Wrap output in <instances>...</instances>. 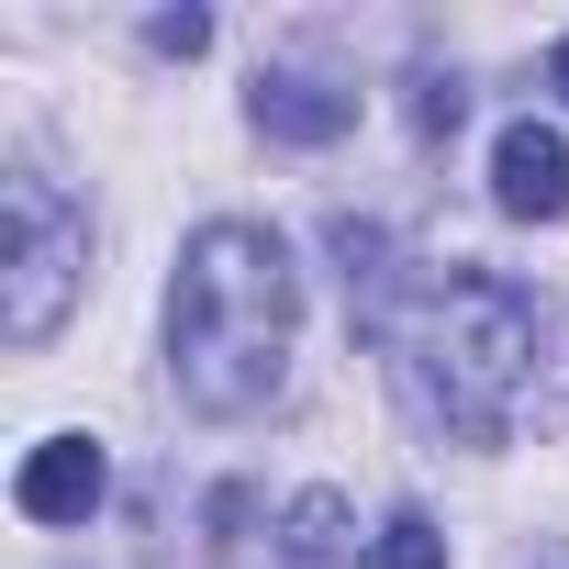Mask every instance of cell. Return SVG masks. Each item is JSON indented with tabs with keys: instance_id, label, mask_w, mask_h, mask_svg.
<instances>
[{
	"instance_id": "1",
	"label": "cell",
	"mask_w": 569,
	"mask_h": 569,
	"mask_svg": "<svg viewBox=\"0 0 569 569\" xmlns=\"http://www.w3.org/2000/svg\"><path fill=\"white\" fill-rule=\"evenodd\" d=\"M380 347H391L402 391L425 402V425H447L469 447H491L513 425H547V391H536V369H547V302H525L513 279H491V268L425 279V302L391 313Z\"/></svg>"
},
{
	"instance_id": "2",
	"label": "cell",
	"mask_w": 569,
	"mask_h": 569,
	"mask_svg": "<svg viewBox=\"0 0 569 569\" xmlns=\"http://www.w3.org/2000/svg\"><path fill=\"white\" fill-rule=\"evenodd\" d=\"M291 325H302V279L268 223H201L179 246L168 358H179V391L201 413H257L279 391V369H291Z\"/></svg>"
},
{
	"instance_id": "3",
	"label": "cell",
	"mask_w": 569,
	"mask_h": 569,
	"mask_svg": "<svg viewBox=\"0 0 569 569\" xmlns=\"http://www.w3.org/2000/svg\"><path fill=\"white\" fill-rule=\"evenodd\" d=\"M90 279V212L57 179H12V268H0V336L46 347Z\"/></svg>"
},
{
	"instance_id": "4",
	"label": "cell",
	"mask_w": 569,
	"mask_h": 569,
	"mask_svg": "<svg viewBox=\"0 0 569 569\" xmlns=\"http://www.w3.org/2000/svg\"><path fill=\"white\" fill-rule=\"evenodd\" d=\"M491 201H502L513 223H558V212H569V146H558V123H502V146H491Z\"/></svg>"
},
{
	"instance_id": "5",
	"label": "cell",
	"mask_w": 569,
	"mask_h": 569,
	"mask_svg": "<svg viewBox=\"0 0 569 569\" xmlns=\"http://www.w3.org/2000/svg\"><path fill=\"white\" fill-rule=\"evenodd\" d=\"M246 112H257V134H279V146H336V134H358V90H347V79H313V68H268Z\"/></svg>"
},
{
	"instance_id": "6",
	"label": "cell",
	"mask_w": 569,
	"mask_h": 569,
	"mask_svg": "<svg viewBox=\"0 0 569 569\" xmlns=\"http://www.w3.org/2000/svg\"><path fill=\"white\" fill-rule=\"evenodd\" d=\"M101 491H112V469H101L90 436H46V447L23 458V480H12V502H23L34 525H90Z\"/></svg>"
},
{
	"instance_id": "7",
	"label": "cell",
	"mask_w": 569,
	"mask_h": 569,
	"mask_svg": "<svg viewBox=\"0 0 569 569\" xmlns=\"http://www.w3.org/2000/svg\"><path fill=\"white\" fill-rule=\"evenodd\" d=\"M347 558H358V513H347V491H302L291 525H279V569H347Z\"/></svg>"
},
{
	"instance_id": "8",
	"label": "cell",
	"mask_w": 569,
	"mask_h": 569,
	"mask_svg": "<svg viewBox=\"0 0 569 569\" xmlns=\"http://www.w3.org/2000/svg\"><path fill=\"white\" fill-rule=\"evenodd\" d=\"M369 569H447V536H436V513H413V502H402V513L380 525Z\"/></svg>"
},
{
	"instance_id": "9",
	"label": "cell",
	"mask_w": 569,
	"mask_h": 569,
	"mask_svg": "<svg viewBox=\"0 0 569 569\" xmlns=\"http://www.w3.org/2000/svg\"><path fill=\"white\" fill-rule=\"evenodd\" d=\"M413 123H425V146L458 134V123H469V90H458V79H413Z\"/></svg>"
},
{
	"instance_id": "10",
	"label": "cell",
	"mask_w": 569,
	"mask_h": 569,
	"mask_svg": "<svg viewBox=\"0 0 569 569\" xmlns=\"http://www.w3.org/2000/svg\"><path fill=\"white\" fill-rule=\"evenodd\" d=\"M157 46H168V57H201L212 23H201V12H157Z\"/></svg>"
},
{
	"instance_id": "11",
	"label": "cell",
	"mask_w": 569,
	"mask_h": 569,
	"mask_svg": "<svg viewBox=\"0 0 569 569\" xmlns=\"http://www.w3.org/2000/svg\"><path fill=\"white\" fill-rule=\"evenodd\" d=\"M547 90H558V101H569V34H558V57H547Z\"/></svg>"
}]
</instances>
